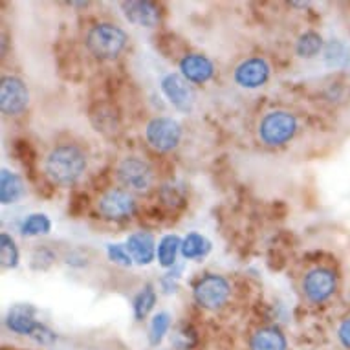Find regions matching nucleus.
Wrapping results in <instances>:
<instances>
[{"instance_id": "23", "label": "nucleus", "mask_w": 350, "mask_h": 350, "mask_svg": "<svg viewBox=\"0 0 350 350\" xmlns=\"http://www.w3.org/2000/svg\"><path fill=\"white\" fill-rule=\"evenodd\" d=\"M171 319L172 317L167 314V312H158L154 317H152V321H150L149 327V341L152 347L156 345H160L163 341V338L169 332V328H171Z\"/></svg>"}, {"instance_id": "28", "label": "nucleus", "mask_w": 350, "mask_h": 350, "mask_svg": "<svg viewBox=\"0 0 350 350\" xmlns=\"http://www.w3.org/2000/svg\"><path fill=\"white\" fill-rule=\"evenodd\" d=\"M160 196H161V200L165 202L167 206H172V207L184 206V202H185L184 187H180V185H176V184L163 185L160 191Z\"/></svg>"}, {"instance_id": "13", "label": "nucleus", "mask_w": 350, "mask_h": 350, "mask_svg": "<svg viewBox=\"0 0 350 350\" xmlns=\"http://www.w3.org/2000/svg\"><path fill=\"white\" fill-rule=\"evenodd\" d=\"M126 252L131 253V257L136 265L147 266L154 260L158 247H156L154 237L149 231H136L126 239Z\"/></svg>"}, {"instance_id": "31", "label": "nucleus", "mask_w": 350, "mask_h": 350, "mask_svg": "<svg viewBox=\"0 0 350 350\" xmlns=\"http://www.w3.org/2000/svg\"><path fill=\"white\" fill-rule=\"evenodd\" d=\"M53 260H55V255L50 250H46V247H40L31 257V266H33L35 270H46V268L52 266Z\"/></svg>"}, {"instance_id": "22", "label": "nucleus", "mask_w": 350, "mask_h": 350, "mask_svg": "<svg viewBox=\"0 0 350 350\" xmlns=\"http://www.w3.org/2000/svg\"><path fill=\"white\" fill-rule=\"evenodd\" d=\"M52 230V222L44 213H33L24 218L23 226H21V233L24 237H39L48 235Z\"/></svg>"}, {"instance_id": "15", "label": "nucleus", "mask_w": 350, "mask_h": 350, "mask_svg": "<svg viewBox=\"0 0 350 350\" xmlns=\"http://www.w3.org/2000/svg\"><path fill=\"white\" fill-rule=\"evenodd\" d=\"M35 310L31 304H15L13 308H10L6 316V325L12 332L18 334V336H29L35 332V328L39 327V321L35 319Z\"/></svg>"}, {"instance_id": "25", "label": "nucleus", "mask_w": 350, "mask_h": 350, "mask_svg": "<svg viewBox=\"0 0 350 350\" xmlns=\"http://www.w3.org/2000/svg\"><path fill=\"white\" fill-rule=\"evenodd\" d=\"M171 343L174 349L191 350L196 345V330L191 325H180L174 332L171 334Z\"/></svg>"}, {"instance_id": "17", "label": "nucleus", "mask_w": 350, "mask_h": 350, "mask_svg": "<svg viewBox=\"0 0 350 350\" xmlns=\"http://www.w3.org/2000/svg\"><path fill=\"white\" fill-rule=\"evenodd\" d=\"M24 182L23 178L12 172L10 169H2L0 172V198L4 206L15 204L24 196Z\"/></svg>"}, {"instance_id": "4", "label": "nucleus", "mask_w": 350, "mask_h": 350, "mask_svg": "<svg viewBox=\"0 0 350 350\" xmlns=\"http://www.w3.org/2000/svg\"><path fill=\"white\" fill-rule=\"evenodd\" d=\"M231 286L222 275L217 273H207L200 277L193 286V297L196 304L206 308V310H218L222 308L228 299H230Z\"/></svg>"}, {"instance_id": "26", "label": "nucleus", "mask_w": 350, "mask_h": 350, "mask_svg": "<svg viewBox=\"0 0 350 350\" xmlns=\"http://www.w3.org/2000/svg\"><path fill=\"white\" fill-rule=\"evenodd\" d=\"M349 50L339 40H330L325 48V63L332 68L334 66H343V64L349 63Z\"/></svg>"}, {"instance_id": "5", "label": "nucleus", "mask_w": 350, "mask_h": 350, "mask_svg": "<svg viewBox=\"0 0 350 350\" xmlns=\"http://www.w3.org/2000/svg\"><path fill=\"white\" fill-rule=\"evenodd\" d=\"M145 138L152 149L160 152H171L178 147L182 139V126L172 118L158 116V118H152L145 126Z\"/></svg>"}, {"instance_id": "12", "label": "nucleus", "mask_w": 350, "mask_h": 350, "mask_svg": "<svg viewBox=\"0 0 350 350\" xmlns=\"http://www.w3.org/2000/svg\"><path fill=\"white\" fill-rule=\"evenodd\" d=\"M270 79V64L262 57H252L242 61L235 70L237 85L242 88H260Z\"/></svg>"}, {"instance_id": "32", "label": "nucleus", "mask_w": 350, "mask_h": 350, "mask_svg": "<svg viewBox=\"0 0 350 350\" xmlns=\"http://www.w3.org/2000/svg\"><path fill=\"white\" fill-rule=\"evenodd\" d=\"M31 338H33L35 341L40 345H52V343H55L57 336H55V332H53V330H50L46 325L39 323V327L35 328V332L31 334Z\"/></svg>"}, {"instance_id": "18", "label": "nucleus", "mask_w": 350, "mask_h": 350, "mask_svg": "<svg viewBox=\"0 0 350 350\" xmlns=\"http://www.w3.org/2000/svg\"><path fill=\"white\" fill-rule=\"evenodd\" d=\"M182 252V241L178 235H165L158 242V260L163 268H174L176 266V255Z\"/></svg>"}, {"instance_id": "16", "label": "nucleus", "mask_w": 350, "mask_h": 350, "mask_svg": "<svg viewBox=\"0 0 350 350\" xmlns=\"http://www.w3.org/2000/svg\"><path fill=\"white\" fill-rule=\"evenodd\" d=\"M288 343L281 328L262 327L250 339V350H286Z\"/></svg>"}, {"instance_id": "7", "label": "nucleus", "mask_w": 350, "mask_h": 350, "mask_svg": "<svg viewBox=\"0 0 350 350\" xmlns=\"http://www.w3.org/2000/svg\"><path fill=\"white\" fill-rule=\"evenodd\" d=\"M98 209L101 213V217L107 218V220L120 222V220H126V218L133 217L138 206H136V198H134L131 191L112 187L99 198Z\"/></svg>"}, {"instance_id": "19", "label": "nucleus", "mask_w": 350, "mask_h": 350, "mask_svg": "<svg viewBox=\"0 0 350 350\" xmlns=\"http://www.w3.org/2000/svg\"><path fill=\"white\" fill-rule=\"evenodd\" d=\"M211 252V242L207 241L206 237L200 233H189L182 241V257L187 260H195V258L206 257L207 253Z\"/></svg>"}, {"instance_id": "6", "label": "nucleus", "mask_w": 350, "mask_h": 350, "mask_svg": "<svg viewBox=\"0 0 350 350\" xmlns=\"http://www.w3.org/2000/svg\"><path fill=\"white\" fill-rule=\"evenodd\" d=\"M118 180L126 191H149L154 182V171L147 160L138 156H126L118 165Z\"/></svg>"}, {"instance_id": "33", "label": "nucleus", "mask_w": 350, "mask_h": 350, "mask_svg": "<svg viewBox=\"0 0 350 350\" xmlns=\"http://www.w3.org/2000/svg\"><path fill=\"white\" fill-rule=\"evenodd\" d=\"M338 336L339 341L343 343V347H347V349L350 350V317H347V319L339 325Z\"/></svg>"}, {"instance_id": "10", "label": "nucleus", "mask_w": 350, "mask_h": 350, "mask_svg": "<svg viewBox=\"0 0 350 350\" xmlns=\"http://www.w3.org/2000/svg\"><path fill=\"white\" fill-rule=\"evenodd\" d=\"M303 292L312 303H323L336 292V275L328 268H316L303 279Z\"/></svg>"}, {"instance_id": "1", "label": "nucleus", "mask_w": 350, "mask_h": 350, "mask_svg": "<svg viewBox=\"0 0 350 350\" xmlns=\"http://www.w3.org/2000/svg\"><path fill=\"white\" fill-rule=\"evenodd\" d=\"M86 171V154L77 145H59L44 160V172L55 185L70 187Z\"/></svg>"}, {"instance_id": "11", "label": "nucleus", "mask_w": 350, "mask_h": 350, "mask_svg": "<svg viewBox=\"0 0 350 350\" xmlns=\"http://www.w3.org/2000/svg\"><path fill=\"white\" fill-rule=\"evenodd\" d=\"M121 10L125 13L129 23L142 26V28H154L161 18L160 6L150 0H129L121 2Z\"/></svg>"}, {"instance_id": "8", "label": "nucleus", "mask_w": 350, "mask_h": 350, "mask_svg": "<svg viewBox=\"0 0 350 350\" xmlns=\"http://www.w3.org/2000/svg\"><path fill=\"white\" fill-rule=\"evenodd\" d=\"M29 103V90L23 79L6 75L0 81V109L6 116H17Z\"/></svg>"}, {"instance_id": "27", "label": "nucleus", "mask_w": 350, "mask_h": 350, "mask_svg": "<svg viewBox=\"0 0 350 350\" xmlns=\"http://www.w3.org/2000/svg\"><path fill=\"white\" fill-rule=\"evenodd\" d=\"M92 121L96 125V131H101V133H114L116 126H118V116L112 109H107L101 107L98 112L92 114Z\"/></svg>"}, {"instance_id": "9", "label": "nucleus", "mask_w": 350, "mask_h": 350, "mask_svg": "<svg viewBox=\"0 0 350 350\" xmlns=\"http://www.w3.org/2000/svg\"><path fill=\"white\" fill-rule=\"evenodd\" d=\"M161 92L167 101L180 112H191L195 105V92L191 88L189 81L182 74H167L161 79Z\"/></svg>"}, {"instance_id": "14", "label": "nucleus", "mask_w": 350, "mask_h": 350, "mask_svg": "<svg viewBox=\"0 0 350 350\" xmlns=\"http://www.w3.org/2000/svg\"><path fill=\"white\" fill-rule=\"evenodd\" d=\"M180 72H182V75L189 83L202 85V83H207V81L211 79L213 74H215V66H213V63L206 55L189 53V55H185L180 61Z\"/></svg>"}, {"instance_id": "3", "label": "nucleus", "mask_w": 350, "mask_h": 350, "mask_svg": "<svg viewBox=\"0 0 350 350\" xmlns=\"http://www.w3.org/2000/svg\"><path fill=\"white\" fill-rule=\"evenodd\" d=\"M295 133H297V120L286 110L268 112L258 125V138L262 139V144L270 145V147L286 144L293 138Z\"/></svg>"}, {"instance_id": "30", "label": "nucleus", "mask_w": 350, "mask_h": 350, "mask_svg": "<svg viewBox=\"0 0 350 350\" xmlns=\"http://www.w3.org/2000/svg\"><path fill=\"white\" fill-rule=\"evenodd\" d=\"M182 270H184V266L176 265L174 268H171V270L167 271L165 275L161 277L160 284H161V290H163V293H174V292H176L180 277H182Z\"/></svg>"}, {"instance_id": "29", "label": "nucleus", "mask_w": 350, "mask_h": 350, "mask_svg": "<svg viewBox=\"0 0 350 350\" xmlns=\"http://www.w3.org/2000/svg\"><path fill=\"white\" fill-rule=\"evenodd\" d=\"M107 255L112 262L121 266H133V257H131V253L126 252V246L123 244H109L107 246Z\"/></svg>"}, {"instance_id": "2", "label": "nucleus", "mask_w": 350, "mask_h": 350, "mask_svg": "<svg viewBox=\"0 0 350 350\" xmlns=\"http://www.w3.org/2000/svg\"><path fill=\"white\" fill-rule=\"evenodd\" d=\"M86 48L96 59L110 61L116 59L125 50L129 37L120 26L110 23H99L88 29L86 33Z\"/></svg>"}, {"instance_id": "21", "label": "nucleus", "mask_w": 350, "mask_h": 350, "mask_svg": "<svg viewBox=\"0 0 350 350\" xmlns=\"http://www.w3.org/2000/svg\"><path fill=\"white\" fill-rule=\"evenodd\" d=\"M295 52H297L299 57L314 59L323 52V37L316 31H304L297 39Z\"/></svg>"}, {"instance_id": "20", "label": "nucleus", "mask_w": 350, "mask_h": 350, "mask_svg": "<svg viewBox=\"0 0 350 350\" xmlns=\"http://www.w3.org/2000/svg\"><path fill=\"white\" fill-rule=\"evenodd\" d=\"M156 304V290L152 284H145L133 301V310L136 321H144L145 317L149 316L150 310L154 308Z\"/></svg>"}, {"instance_id": "24", "label": "nucleus", "mask_w": 350, "mask_h": 350, "mask_svg": "<svg viewBox=\"0 0 350 350\" xmlns=\"http://www.w3.org/2000/svg\"><path fill=\"white\" fill-rule=\"evenodd\" d=\"M0 260L6 270L17 268L18 265V247L13 241V237H10L8 233L0 235Z\"/></svg>"}]
</instances>
